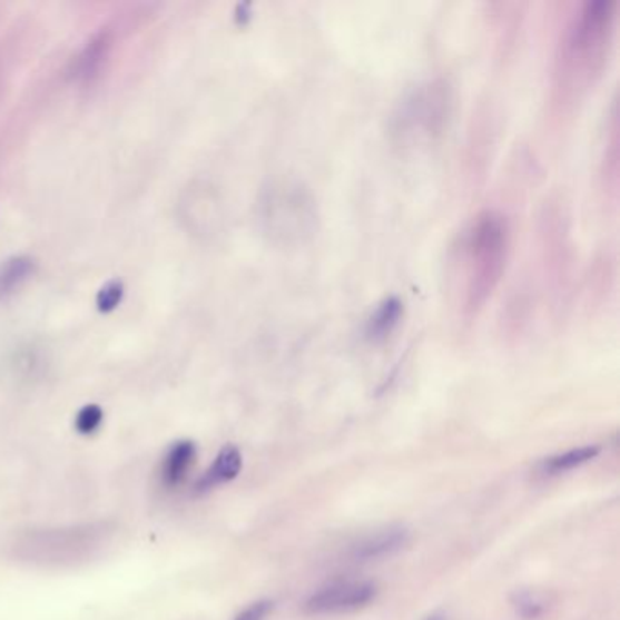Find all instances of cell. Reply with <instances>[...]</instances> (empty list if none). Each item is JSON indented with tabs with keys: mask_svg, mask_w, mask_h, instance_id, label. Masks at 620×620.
Returning a JSON list of instances; mask_svg holds the SVG:
<instances>
[{
	"mask_svg": "<svg viewBox=\"0 0 620 620\" xmlns=\"http://www.w3.org/2000/svg\"><path fill=\"white\" fill-rule=\"evenodd\" d=\"M616 2H585L571 19L559 57L561 88L581 90L601 73L616 31Z\"/></svg>",
	"mask_w": 620,
	"mask_h": 620,
	"instance_id": "1",
	"label": "cell"
},
{
	"mask_svg": "<svg viewBox=\"0 0 620 620\" xmlns=\"http://www.w3.org/2000/svg\"><path fill=\"white\" fill-rule=\"evenodd\" d=\"M510 229L502 215L481 214L464 238V277L468 308H481L492 297L506 269Z\"/></svg>",
	"mask_w": 620,
	"mask_h": 620,
	"instance_id": "2",
	"label": "cell"
},
{
	"mask_svg": "<svg viewBox=\"0 0 620 620\" xmlns=\"http://www.w3.org/2000/svg\"><path fill=\"white\" fill-rule=\"evenodd\" d=\"M264 234L283 246L303 244L317 232V204L308 188L297 180H278L260 199Z\"/></svg>",
	"mask_w": 620,
	"mask_h": 620,
	"instance_id": "3",
	"label": "cell"
},
{
	"mask_svg": "<svg viewBox=\"0 0 620 620\" xmlns=\"http://www.w3.org/2000/svg\"><path fill=\"white\" fill-rule=\"evenodd\" d=\"M450 115L447 86L427 85L406 100L402 106L401 134H417L419 137H433L441 134Z\"/></svg>",
	"mask_w": 620,
	"mask_h": 620,
	"instance_id": "4",
	"label": "cell"
},
{
	"mask_svg": "<svg viewBox=\"0 0 620 620\" xmlns=\"http://www.w3.org/2000/svg\"><path fill=\"white\" fill-rule=\"evenodd\" d=\"M377 596V585L372 582H337L326 585L309 597L304 610L312 616H333L361 610Z\"/></svg>",
	"mask_w": 620,
	"mask_h": 620,
	"instance_id": "5",
	"label": "cell"
},
{
	"mask_svg": "<svg viewBox=\"0 0 620 620\" xmlns=\"http://www.w3.org/2000/svg\"><path fill=\"white\" fill-rule=\"evenodd\" d=\"M410 537L404 528H387L364 539L353 555L357 561H381L386 557L395 555L402 548L406 547Z\"/></svg>",
	"mask_w": 620,
	"mask_h": 620,
	"instance_id": "6",
	"label": "cell"
},
{
	"mask_svg": "<svg viewBox=\"0 0 620 620\" xmlns=\"http://www.w3.org/2000/svg\"><path fill=\"white\" fill-rule=\"evenodd\" d=\"M197 447L191 441L175 442L166 453L163 468H160V481L166 488L179 486L180 482L188 475L189 468L194 466Z\"/></svg>",
	"mask_w": 620,
	"mask_h": 620,
	"instance_id": "7",
	"label": "cell"
},
{
	"mask_svg": "<svg viewBox=\"0 0 620 620\" xmlns=\"http://www.w3.org/2000/svg\"><path fill=\"white\" fill-rule=\"evenodd\" d=\"M240 468H243V455L237 447H223L214 464L209 466L208 472L200 476V481L197 482V490L208 492L211 488L219 486L224 482L234 481L235 476L240 473Z\"/></svg>",
	"mask_w": 620,
	"mask_h": 620,
	"instance_id": "8",
	"label": "cell"
},
{
	"mask_svg": "<svg viewBox=\"0 0 620 620\" xmlns=\"http://www.w3.org/2000/svg\"><path fill=\"white\" fill-rule=\"evenodd\" d=\"M599 447L597 446H582L570 452L559 453V455L550 456L547 461L542 462V473L547 475H559V473L570 472L573 468L582 466L585 462L593 461L599 455Z\"/></svg>",
	"mask_w": 620,
	"mask_h": 620,
	"instance_id": "9",
	"label": "cell"
},
{
	"mask_svg": "<svg viewBox=\"0 0 620 620\" xmlns=\"http://www.w3.org/2000/svg\"><path fill=\"white\" fill-rule=\"evenodd\" d=\"M401 318V303L397 298H387L386 303L377 309L370 321L367 335L372 338H384L392 333L393 326Z\"/></svg>",
	"mask_w": 620,
	"mask_h": 620,
	"instance_id": "10",
	"label": "cell"
},
{
	"mask_svg": "<svg viewBox=\"0 0 620 620\" xmlns=\"http://www.w3.org/2000/svg\"><path fill=\"white\" fill-rule=\"evenodd\" d=\"M33 272V263L30 258H13L0 268V295L11 293L22 281L30 277Z\"/></svg>",
	"mask_w": 620,
	"mask_h": 620,
	"instance_id": "11",
	"label": "cell"
},
{
	"mask_svg": "<svg viewBox=\"0 0 620 620\" xmlns=\"http://www.w3.org/2000/svg\"><path fill=\"white\" fill-rule=\"evenodd\" d=\"M102 419H105V412L100 410V406H97V404H88V406L82 407V410L77 413L75 427H77V432L82 433V435H91V433L99 430L100 424H102Z\"/></svg>",
	"mask_w": 620,
	"mask_h": 620,
	"instance_id": "12",
	"label": "cell"
},
{
	"mask_svg": "<svg viewBox=\"0 0 620 620\" xmlns=\"http://www.w3.org/2000/svg\"><path fill=\"white\" fill-rule=\"evenodd\" d=\"M122 295H125L122 283L114 281V283L106 284L105 288L100 289L99 295H97V306H99L100 312H111L119 306Z\"/></svg>",
	"mask_w": 620,
	"mask_h": 620,
	"instance_id": "13",
	"label": "cell"
},
{
	"mask_svg": "<svg viewBox=\"0 0 620 620\" xmlns=\"http://www.w3.org/2000/svg\"><path fill=\"white\" fill-rule=\"evenodd\" d=\"M272 610H274V602L257 601L254 602V604H249L246 610L240 611V613L235 617V620H266Z\"/></svg>",
	"mask_w": 620,
	"mask_h": 620,
	"instance_id": "14",
	"label": "cell"
},
{
	"mask_svg": "<svg viewBox=\"0 0 620 620\" xmlns=\"http://www.w3.org/2000/svg\"><path fill=\"white\" fill-rule=\"evenodd\" d=\"M516 608H519V613L521 616L526 617V619H533V617L541 616L542 602L537 599L535 596H531V593H522L516 599Z\"/></svg>",
	"mask_w": 620,
	"mask_h": 620,
	"instance_id": "15",
	"label": "cell"
},
{
	"mask_svg": "<svg viewBox=\"0 0 620 620\" xmlns=\"http://www.w3.org/2000/svg\"><path fill=\"white\" fill-rule=\"evenodd\" d=\"M424 620H446V617L442 616V613H433V616L426 617Z\"/></svg>",
	"mask_w": 620,
	"mask_h": 620,
	"instance_id": "16",
	"label": "cell"
}]
</instances>
